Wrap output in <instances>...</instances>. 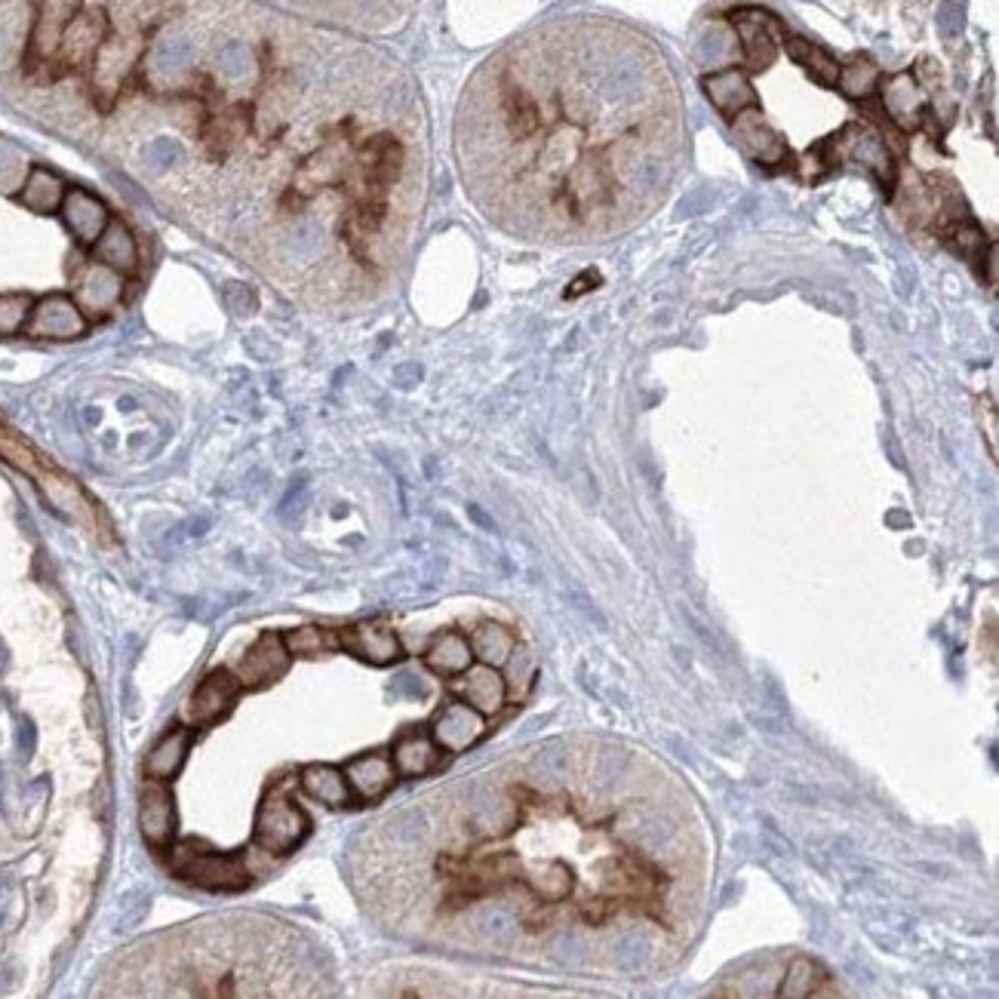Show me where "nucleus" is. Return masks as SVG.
<instances>
[{
  "label": "nucleus",
  "mask_w": 999,
  "mask_h": 999,
  "mask_svg": "<svg viewBox=\"0 0 999 999\" xmlns=\"http://www.w3.org/2000/svg\"><path fill=\"white\" fill-rule=\"evenodd\" d=\"M486 735V717H480L465 701H452L434 717L431 738L446 754H465Z\"/></svg>",
  "instance_id": "obj_11"
},
{
  "label": "nucleus",
  "mask_w": 999,
  "mask_h": 999,
  "mask_svg": "<svg viewBox=\"0 0 999 999\" xmlns=\"http://www.w3.org/2000/svg\"><path fill=\"white\" fill-rule=\"evenodd\" d=\"M852 154H855V160H861L864 166H867V170L873 173V176H877L886 188L895 182V163H892V154H889V148L880 142V136H858L855 142H852Z\"/></svg>",
  "instance_id": "obj_33"
},
{
  "label": "nucleus",
  "mask_w": 999,
  "mask_h": 999,
  "mask_svg": "<svg viewBox=\"0 0 999 999\" xmlns=\"http://www.w3.org/2000/svg\"><path fill=\"white\" fill-rule=\"evenodd\" d=\"M707 999H849L821 963L809 956H790L787 963L751 966L735 981L723 984Z\"/></svg>",
  "instance_id": "obj_1"
},
{
  "label": "nucleus",
  "mask_w": 999,
  "mask_h": 999,
  "mask_svg": "<svg viewBox=\"0 0 999 999\" xmlns=\"http://www.w3.org/2000/svg\"><path fill=\"white\" fill-rule=\"evenodd\" d=\"M34 299L25 293H7L0 296V336H16L31 320Z\"/></svg>",
  "instance_id": "obj_35"
},
{
  "label": "nucleus",
  "mask_w": 999,
  "mask_h": 999,
  "mask_svg": "<svg viewBox=\"0 0 999 999\" xmlns=\"http://www.w3.org/2000/svg\"><path fill=\"white\" fill-rule=\"evenodd\" d=\"M37 480H40V489L47 492V498H50V502H53L62 514L77 517V520H83V523H93V508H90L87 498H83V492L77 489L74 480H68V477H62V474H53V471L37 474Z\"/></svg>",
  "instance_id": "obj_29"
},
{
  "label": "nucleus",
  "mask_w": 999,
  "mask_h": 999,
  "mask_svg": "<svg viewBox=\"0 0 999 999\" xmlns=\"http://www.w3.org/2000/svg\"><path fill=\"white\" fill-rule=\"evenodd\" d=\"M139 830L151 846H173L176 803L160 781H148L139 797Z\"/></svg>",
  "instance_id": "obj_15"
},
{
  "label": "nucleus",
  "mask_w": 999,
  "mask_h": 999,
  "mask_svg": "<svg viewBox=\"0 0 999 999\" xmlns=\"http://www.w3.org/2000/svg\"><path fill=\"white\" fill-rule=\"evenodd\" d=\"M732 25L738 31V40H741L744 65L751 71L769 68L778 56V44L787 40L784 25L766 10H735Z\"/></svg>",
  "instance_id": "obj_5"
},
{
  "label": "nucleus",
  "mask_w": 999,
  "mask_h": 999,
  "mask_svg": "<svg viewBox=\"0 0 999 999\" xmlns=\"http://www.w3.org/2000/svg\"><path fill=\"white\" fill-rule=\"evenodd\" d=\"M191 62V44L185 37H166L151 50V71L163 80L179 77Z\"/></svg>",
  "instance_id": "obj_32"
},
{
  "label": "nucleus",
  "mask_w": 999,
  "mask_h": 999,
  "mask_svg": "<svg viewBox=\"0 0 999 999\" xmlns=\"http://www.w3.org/2000/svg\"><path fill=\"white\" fill-rule=\"evenodd\" d=\"M880 83V71L877 65H870L867 59H852L849 65H840V80L837 87L843 96L849 99H867Z\"/></svg>",
  "instance_id": "obj_34"
},
{
  "label": "nucleus",
  "mask_w": 999,
  "mask_h": 999,
  "mask_svg": "<svg viewBox=\"0 0 999 999\" xmlns=\"http://www.w3.org/2000/svg\"><path fill=\"white\" fill-rule=\"evenodd\" d=\"M299 784L311 800H317L329 809H345L354 797L351 787H348V778H345V769L329 766V763L305 766L299 772Z\"/></svg>",
  "instance_id": "obj_22"
},
{
  "label": "nucleus",
  "mask_w": 999,
  "mask_h": 999,
  "mask_svg": "<svg viewBox=\"0 0 999 999\" xmlns=\"http://www.w3.org/2000/svg\"><path fill=\"white\" fill-rule=\"evenodd\" d=\"M105 37H108V19L102 16V10H96V7L77 10L62 34V47L56 53V62L65 71L93 65L99 47L105 44Z\"/></svg>",
  "instance_id": "obj_6"
},
{
  "label": "nucleus",
  "mask_w": 999,
  "mask_h": 999,
  "mask_svg": "<svg viewBox=\"0 0 999 999\" xmlns=\"http://www.w3.org/2000/svg\"><path fill=\"white\" fill-rule=\"evenodd\" d=\"M425 664H428V668H431L434 674H440V677H459V674H465V671L471 668V664H474V652H471L468 637L455 634V631L440 634V637L428 646V652H425Z\"/></svg>",
  "instance_id": "obj_26"
},
{
  "label": "nucleus",
  "mask_w": 999,
  "mask_h": 999,
  "mask_svg": "<svg viewBox=\"0 0 999 999\" xmlns=\"http://www.w3.org/2000/svg\"><path fill=\"white\" fill-rule=\"evenodd\" d=\"M28 170H31V166H28L25 154H22L13 142L0 139V191H16V188H22Z\"/></svg>",
  "instance_id": "obj_36"
},
{
  "label": "nucleus",
  "mask_w": 999,
  "mask_h": 999,
  "mask_svg": "<svg viewBox=\"0 0 999 999\" xmlns=\"http://www.w3.org/2000/svg\"><path fill=\"white\" fill-rule=\"evenodd\" d=\"M74 13H77L74 4H44L37 10V19L31 28V47H28V56L34 62L56 59V53L62 47V34L68 28V22L74 19Z\"/></svg>",
  "instance_id": "obj_20"
},
{
  "label": "nucleus",
  "mask_w": 999,
  "mask_h": 999,
  "mask_svg": "<svg viewBox=\"0 0 999 999\" xmlns=\"http://www.w3.org/2000/svg\"><path fill=\"white\" fill-rule=\"evenodd\" d=\"M505 671H508V677H505L508 695L511 698H523L529 692V686H532V677H535V661H532L529 649L517 646L514 655L505 664Z\"/></svg>",
  "instance_id": "obj_37"
},
{
  "label": "nucleus",
  "mask_w": 999,
  "mask_h": 999,
  "mask_svg": "<svg viewBox=\"0 0 999 999\" xmlns=\"http://www.w3.org/2000/svg\"><path fill=\"white\" fill-rule=\"evenodd\" d=\"M219 68L228 80H243L249 71H253V56L243 44H228L219 56Z\"/></svg>",
  "instance_id": "obj_38"
},
{
  "label": "nucleus",
  "mask_w": 999,
  "mask_h": 999,
  "mask_svg": "<svg viewBox=\"0 0 999 999\" xmlns=\"http://www.w3.org/2000/svg\"><path fill=\"white\" fill-rule=\"evenodd\" d=\"M471 652L480 664H486V668H495V671H502L508 658L514 655L517 649V637L505 628V624H498V621H483L480 628L471 634Z\"/></svg>",
  "instance_id": "obj_27"
},
{
  "label": "nucleus",
  "mask_w": 999,
  "mask_h": 999,
  "mask_svg": "<svg viewBox=\"0 0 999 999\" xmlns=\"http://www.w3.org/2000/svg\"><path fill=\"white\" fill-rule=\"evenodd\" d=\"M59 213H62L65 228L71 231V237L83 246H96V240L102 237V231L111 222L105 200H99L87 188H68Z\"/></svg>",
  "instance_id": "obj_13"
},
{
  "label": "nucleus",
  "mask_w": 999,
  "mask_h": 999,
  "mask_svg": "<svg viewBox=\"0 0 999 999\" xmlns=\"http://www.w3.org/2000/svg\"><path fill=\"white\" fill-rule=\"evenodd\" d=\"M142 56V34H111L93 59V90L102 108H111Z\"/></svg>",
  "instance_id": "obj_4"
},
{
  "label": "nucleus",
  "mask_w": 999,
  "mask_h": 999,
  "mask_svg": "<svg viewBox=\"0 0 999 999\" xmlns=\"http://www.w3.org/2000/svg\"><path fill=\"white\" fill-rule=\"evenodd\" d=\"M883 105H886V114L898 123L901 130H917L920 123L929 117L926 93L917 87V80H913L910 74H895V77L886 80Z\"/></svg>",
  "instance_id": "obj_19"
},
{
  "label": "nucleus",
  "mask_w": 999,
  "mask_h": 999,
  "mask_svg": "<svg viewBox=\"0 0 999 999\" xmlns=\"http://www.w3.org/2000/svg\"><path fill=\"white\" fill-rule=\"evenodd\" d=\"M93 249H96V262L117 271L120 277L139 271V246H136V237L127 228V222L111 219Z\"/></svg>",
  "instance_id": "obj_21"
},
{
  "label": "nucleus",
  "mask_w": 999,
  "mask_h": 999,
  "mask_svg": "<svg viewBox=\"0 0 999 999\" xmlns=\"http://www.w3.org/2000/svg\"><path fill=\"white\" fill-rule=\"evenodd\" d=\"M735 139L738 145L744 148L747 157H754L757 163H784L790 157L787 151V142L769 127V123L763 120V114L757 108L751 111H744L735 117Z\"/></svg>",
  "instance_id": "obj_18"
},
{
  "label": "nucleus",
  "mask_w": 999,
  "mask_h": 999,
  "mask_svg": "<svg viewBox=\"0 0 999 999\" xmlns=\"http://www.w3.org/2000/svg\"><path fill=\"white\" fill-rule=\"evenodd\" d=\"M701 87H704L707 102H711L729 120L757 108V93H754L751 80H747V74L741 68H723L717 74H707L701 80Z\"/></svg>",
  "instance_id": "obj_17"
},
{
  "label": "nucleus",
  "mask_w": 999,
  "mask_h": 999,
  "mask_svg": "<svg viewBox=\"0 0 999 999\" xmlns=\"http://www.w3.org/2000/svg\"><path fill=\"white\" fill-rule=\"evenodd\" d=\"M289 661H293V655L286 652L283 637L280 634H262L253 646L243 652V658L237 661L234 680L240 686H246V689L271 686V683H277L286 674Z\"/></svg>",
  "instance_id": "obj_7"
},
{
  "label": "nucleus",
  "mask_w": 999,
  "mask_h": 999,
  "mask_svg": "<svg viewBox=\"0 0 999 999\" xmlns=\"http://www.w3.org/2000/svg\"><path fill=\"white\" fill-rule=\"evenodd\" d=\"M240 683L234 680L231 671H213L210 677H203L194 695L185 701V723L188 726H210L219 723L231 714V707L237 701Z\"/></svg>",
  "instance_id": "obj_9"
},
{
  "label": "nucleus",
  "mask_w": 999,
  "mask_h": 999,
  "mask_svg": "<svg viewBox=\"0 0 999 999\" xmlns=\"http://www.w3.org/2000/svg\"><path fill=\"white\" fill-rule=\"evenodd\" d=\"M345 778L351 794L363 803H376L382 800L397 781V769L391 763V754L385 751H369L363 757H354L345 766Z\"/></svg>",
  "instance_id": "obj_16"
},
{
  "label": "nucleus",
  "mask_w": 999,
  "mask_h": 999,
  "mask_svg": "<svg viewBox=\"0 0 999 999\" xmlns=\"http://www.w3.org/2000/svg\"><path fill=\"white\" fill-rule=\"evenodd\" d=\"M170 867L182 880L203 886V889H243L249 883V870L237 855H222L213 849H203L197 843H179L170 849Z\"/></svg>",
  "instance_id": "obj_3"
},
{
  "label": "nucleus",
  "mask_w": 999,
  "mask_h": 999,
  "mask_svg": "<svg viewBox=\"0 0 999 999\" xmlns=\"http://www.w3.org/2000/svg\"><path fill=\"white\" fill-rule=\"evenodd\" d=\"M246 133H249V111H246V105H228V108L210 114V120H206V130H203V139L210 142V148H216L219 154H228Z\"/></svg>",
  "instance_id": "obj_28"
},
{
  "label": "nucleus",
  "mask_w": 999,
  "mask_h": 999,
  "mask_svg": "<svg viewBox=\"0 0 999 999\" xmlns=\"http://www.w3.org/2000/svg\"><path fill=\"white\" fill-rule=\"evenodd\" d=\"M188 751H191V732L188 729H173V732H166L154 747H151V754L145 757V775L148 781H173L185 760H188Z\"/></svg>",
  "instance_id": "obj_24"
},
{
  "label": "nucleus",
  "mask_w": 999,
  "mask_h": 999,
  "mask_svg": "<svg viewBox=\"0 0 999 999\" xmlns=\"http://www.w3.org/2000/svg\"><path fill=\"white\" fill-rule=\"evenodd\" d=\"M339 649L351 652L354 658L366 661V664H394L403 658V646L397 640V634L382 621H360L351 624V628L339 631Z\"/></svg>",
  "instance_id": "obj_12"
},
{
  "label": "nucleus",
  "mask_w": 999,
  "mask_h": 999,
  "mask_svg": "<svg viewBox=\"0 0 999 999\" xmlns=\"http://www.w3.org/2000/svg\"><path fill=\"white\" fill-rule=\"evenodd\" d=\"M452 692L459 695V701L474 707L480 717L498 714L508 701V686H505L502 671L486 668V664H471L465 674L455 677Z\"/></svg>",
  "instance_id": "obj_14"
},
{
  "label": "nucleus",
  "mask_w": 999,
  "mask_h": 999,
  "mask_svg": "<svg viewBox=\"0 0 999 999\" xmlns=\"http://www.w3.org/2000/svg\"><path fill=\"white\" fill-rule=\"evenodd\" d=\"M787 56L800 62L818 83H824V87H837V80H840V62L824 53L821 47H815L812 40L806 37H790L787 40Z\"/></svg>",
  "instance_id": "obj_30"
},
{
  "label": "nucleus",
  "mask_w": 999,
  "mask_h": 999,
  "mask_svg": "<svg viewBox=\"0 0 999 999\" xmlns=\"http://www.w3.org/2000/svg\"><path fill=\"white\" fill-rule=\"evenodd\" d=\"M31 747H34V726L22 720V754H31Z\"/></svg>",
  "instance_id": "obj_41"
},
{
  "label": "nucleus",
  "mask_w": 999,
  "mask_h": 999,
  "mask_svg": "<svg viewBox=\"0 0 999 999\" xmlns=\"http://www.w3.org/2000/svg\"><path fill=\"white\" fill-rule=\"evenodd\" d=\"M182 157V145L176 139H154L148 145V160L157 166V170H166V166H173L176 160Z\"/></svg>",
  "instance_id": "obj_39"
},
{
  "label": "nucleus",
  "mask_w": 999,
  "mask_h": 999,
  "mask_svg": "<svg viewBox=\"0 0 999 999\" xmlns=\"http://www.w3.org/2000/svg\"><path fill=\"white\" fill-rule=\"evenodd\" d=\"M0 452H4L7 455V459L13 462V465H19L22 471H28V474H37V465H34V455L25 449V446H19V443H7V440H0Z\"/></svg>",
  "instance_id": "obj_40"
},
{
  "label": "nucleus",
  "mask_w": 999,
  "mask_h": 999,
  "mask_svg": "<svg viewBox=\"0 0 999 999\" xmlns=\"http://www.w3.org/2000/svg\"><path fill=\"white\" fill-rule=\"evenodd\" d=\"M123 299V277L99 262L83 265L74 280V305L87 320L108 317Z\"/></svg>",
  "instance_id": "obj_8"
},
{
  "label": "nucleus",
  "mask_w": 999,
  "mask_h": 999,
  "mask_svg": "<svg viewBox=\"0 0 999 999\" xmlns=\"http://www.w3.org/2000/svg\"><path fill=\"white\" fill-rule=\"evenodd\" d=\"M440 754L443 751L434 744L431 735L409 732V735L397 738L394 751H391V763H394L397 775H403V778H422L440 766Z\"/></svg>",
  "instance_id": "obj_23"
},
{
  "label": "nucleus",
  "mask_w": 999,
  "mask_h": 999,
  "mask_svg": "<svg viewBox=\"0 0 999 999\" xmlns=\"http://www.w3.org/2000/svg\"><path fill=\"white\" fill-rule=\"evenodd\" d=\"M308 815L293 800L286 784H274L262 797L259 815H256V843L268 855H286L293 852L308 837Z\"/></svg>",
  "instance_id": "obj_2"
},
{
  "label": "nucleus",
  "mask_w": 999,
  "mask_h": 999,
  "mask_svg": "<svg viewBox=\"0 0 999 999\" xmlns=\"http://www.w3.org/2000/svg\"><path fill=\"white\" fill-rule=\"evenodd\" d=\"M283 646L293 658H317L326 655L332 649H339V634H332L326 628H317V624H305V628H296L283 637Z\"/></svg>",
  "instance_id": "obj_31"
},
{
  "label": "nucleus",
  "mask_w": 999,
  "mask_h": 999,
  "mask_svg": "<svg viewBox=\"0 0 999 999\" xmlns=\"http://www.w3.org/2000/svg\"><path fill=\"white\" fill-rule=\"evenodd\" d=\"M25 332L31 339H80L87 332V317L80 314L71 296L53 293L34 302Z\"/></svg>",
  "instance_id": "obj_10"
},
{
  "label": "nucleus",
  "mask_w": 999,
  "mask_h": 999,
  "mask_svg": "<svg viewBox=\"0 0 999 999\" xmlns=\"http://www.w3.org/2000/svg\"><path fill=\"white\" fill-rule=\"evenodd\" d=\"M68 188L65 182L47 170V166H31L22 188H19V200L28 206L31 213H59L62 210V200H65Z\"/></svg>",
  "instance_id": "obj_25"
}]
</instances>
